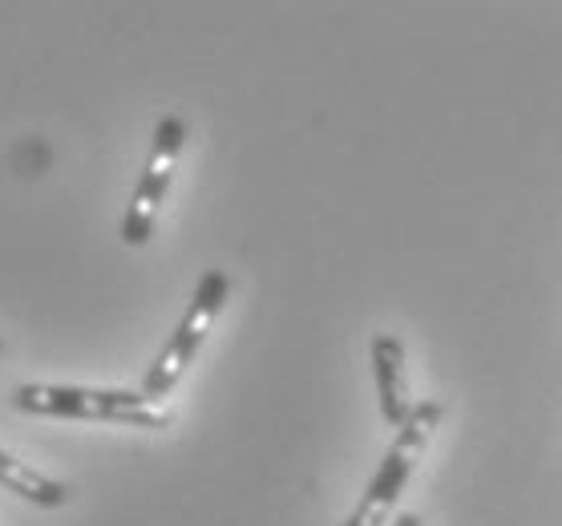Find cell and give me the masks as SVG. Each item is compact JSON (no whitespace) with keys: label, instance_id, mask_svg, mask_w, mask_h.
I'll list each match as a JSON object with an SVG mask.
<instances>
[{"label":"cell","instance_id":"cell-4","mask_svg":"<svg viewBox=\"0 0 562 526\" xmlns=\"http://www.w3.org/2000/svg\"><path fill=\"white\" fill-rule=\"evenodd\" d=\"M182 142H187V122L179 114L158 117V126H154V150L138 175V187H134V199L126 206V219H122V244L126 247H142L150 239L158 211H162V203H167L170 194V179H175V167H179Z\"/></svg>","mask_w":562,"mask_h":526},{"label":"cell","instance_id":"cell-6","mask_svg":"<svg viewBox=\"0 0 562 526\" xmlns=\"http://www.w3.org/2000/svg\"><path fill=\"white\" fill-rule=\"evenodd\" d=\"M0 486H9L33 506H65V499H69V490L57 478L41 474L29 462H16L13 454H4V449H0Z\"/></svg>","mask_w":562,"mask_h":526},{"label":"cell","instance_id":"cell-8","mask_svg":"<svg viewBox=\"0 0 562 526\" xmlns=\"http://www.w3.org/2000/svg\"><path fill=\"white\" fill-rule=\"evenodd\" d=\"M0 352H4V345H0Z\"/></svg>","mask_w":562,"mask_h":526},{"label":"cell","instance_id":"cell-5","mask_svg":"<svg viewBox=\"0 0 562 526\" xmlns=\"http://www.w3.org/2000/svg\"><path fill=\"white\" fill-rule=\"evenodd\" d=\"M372 372H376V393H381L384 425H405L413 413L409 381H405V345L396 336H372Z\"/></svg>","mask_w":562,"mask_h":526},{"label":"cell","instance_id":"cell-7","mask_svg":"<svg viewBox=\"0 0 562 526\" xmlns=\"http://www.w3.org/2000/svg\"><path fill=\"white\" fill-rule=\"evenodd\" d=\"M396 526H422L417 514H396Z\"/></svg>","mask_w":562,"mask_h":526},{"label":"cell","instance_id":"cell-1","mask_svg":"<svg viewBox=\"0 0 562 526\" xmlns=\"http://www.w3.org/2000/svg\"><path fill=\"white\" fill-rule=\"evenodd\" d=\"M13 405L33 417H74V422H114L134 429H167L175 417L146 393L130 389H86V385H21Z\"/></svg>","mask_w":562,"mask_h":526},{"label":"cell","instance_id":"cell-3","mask_svg":"<svg viewBox=\"0 0 562 526\" xmlns=\"http://www.w3.org/2000/svg\"><path fill=\"white\" fill-rule=\"evenodd\" d=\"M227 295H231L227 271H218V268L206 271L203 280H199V288H194V300H191V309H187V316H182L179 328L170 333L167 348L158 352V360L150 365V372L142 377V393H146V398L162 401L170 389L179 385L182 372L191 369L194 357H199V348H203L215 316L223 312V304H227Z\"/></svg>","mask_w":562,"mask_h":526},{"label":"cell","instance_id":"cell-2","mask_svg":"<svg viewBox=\"0 0 562 526\" xmlns=\"http://www.w3.org/2000/svg\"><path fill=\"white\" fill-rule=\"evenodd\" d=\"M437 422H441V401L425 398L413 405L405 425H396V437H393V446L384 449L381 470L372 474L364 499H360V506L352 511V518H348L345 526H384L389 523V514H393L401 490H405V482H409L417 462H422V454H425V446H429V437H434Z\"/></svg>","mask_w":562,"mask_h":526}]
</instances>
